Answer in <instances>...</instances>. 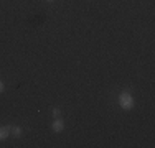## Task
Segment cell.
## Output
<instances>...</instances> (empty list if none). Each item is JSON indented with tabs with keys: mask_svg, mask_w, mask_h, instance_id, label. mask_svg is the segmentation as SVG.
<instances>
[{
	"mask_svg": "<svg viewBox=\"0 0 155 148\" xmlns=\"http://www.w3.org/2000/svg\"><path fill=\"white\" fill-rule=\"evenodd\" d=\"M3 91H5V84L0 81V94H3Z\"/></svg>",
	"mask_w": 155,
	"mask_h": 148,
	"instance_id": "8992f818",
	"label": "cell"
},
{
	"mask_svg": "<svg viewBox=\"0 0 155 148\" xmlns=\"http://www.w3.org/2000/svg\"><path fill=\"white\" fill-rule=\"evenodd\" d=\"M51 115H53L54 118H56V117H60V115H61V110H60V109H56V107H54V109L51 110Z\"/></svg>",
	"mask_w": 155,
	"mask_h": 148,
	"instance_id": "5b68a950",
	"label": "cell"
},
{
	"mask_svg": "<svg viewBox=\"0 0 155 148\" xmlns=\"http://www.w3.org/2000/svg\"><path fill=\"white\" fill-rule=\"evenodd\" d=\"M134 97H132V94L129 91H124V92H120V95H119V105L122 107L124 110H132L134 109Z\"/></svg>",
	"mask_w": 155,
	"mask_h": 148,
	"instance_id": "6da1fadb",
	"label": "cell"
},
{
	"mask_svg": "<svg viewBox=\"0 0 155 148\" xmlns=\"http://www.w3.org/2000/svg\"><path fill=\"white\" fill-rule=\"evenodd\" d=\"M48 2H53V0H48Z\"/></svg>",
	"mask_w": 155,
	"mask_h": 148,
	"instance_id": "52a82bcc",
	"label": "cell"
},
{
	"mask_svg": "<svg viewBox=\"0 0 155 148\" xmlns=\"http://www.w3.org/2000/svg\"><path fill=\"white\" fill-rule=\"evenodd\" d=\"M10 130H12V125H3V127H0V140H5L10 135Z\"/></svg>",
	"mask_w": 155,
	"mask_h": 148,
	"instance_id": "3957f363",
	"label": "cell"
},
{
	"mask_svg": "<svg viewBox=\"0 0 155 148\" xmlns=\"http://www.w3.org/2000/svg\"><path fill=\"white\" fill-rule=\"evenodd\" d=\"M10 135H13L15 138H20V137H21V127H18V125L12 127V130H10Z\"/></svg>",
	"mask_w": 155,
	"mask_h": 148,
	"instance_id": "277c9868",
	"label": "cell"
},
{
	"mask_svg": "<svg viewBox=\"0 0 155 148\" xmlns=\"http://www.w3.org/2000/svg\"><path fill=\"white\" fill-rule=\"evenodd\" d=\"M51 130H53L54 133L63 132V130H64V120H63V118H60V117H56V118L53 120V124H51Z\"/></svg>",
	"mask_w": 155,
	"mask_h": 148,
	"instance_id": "7a4b0ae2",
	"label": "cell"
}]
</instances>
